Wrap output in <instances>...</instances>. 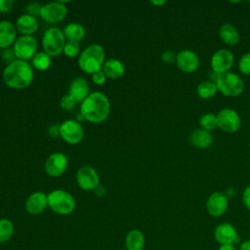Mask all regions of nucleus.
I'll use <instances>...</instances> for the list:
<instances>
[{
    "label": "nucleus",
    "mask_w": 250,
    "mask_h": 250,
    "mask_svg": "<svg viewBox=\"0 0 250 250\" xmlns=\"http://www.w3.org/2000/svg\"><path fill=\"white\" fill-rule=\"evenodd\" d=\"M110 111V104L107 97L102 92H93L82 102L80 113L83 118L92 123L104 121Z\"/></svg>",
    "instance_id": "f257e3e1"
},
{
    "label": "nucleus",
    "mask_w": 250,
    "mask_h": 250,
    "mask_svg": "<svg viewBox=\"0 0 250 250\" xmlns=\"http://www.w3.org/2000/svg\"><path fill=\"white\" fill-rule=\"evenodd\" d=\"M4 83L12 89L27 88L33 81L31 65L24 61L16 60L8 64L3 71Z\"/></svg>",
    "instance_id": "f03ea898"
},
{
    "label": "nucleus",
    "mask_w": 250,
    "mask_h": 250,
    "mask_svg": "<svg viewBox=\"0 0 250 250\" xmlns=\"http://www.w3.org/2000/svg\"><path fill=\"white\" fill-rule=\"evenodd\" d=\"M104 63V50L100 44L88 46L78 58L79 67L86 73L101 71Z\"/></svg>",
    "instance_id": "7ed1b4c3"
},
{
    "label": "nucleus",
    "mask_w": 250,
    "mask_h": 250,
    "mask_svg": "<svg viewBox=\"0 0 250 250\" xmlns=\"http://www.w3.org/2000/svg\"><path fill=\"white\" fill-rule=\"evenodd\" d=\"M48 206L59 215H69L75 209V199L69 192L56 189L48 194Z\"/></svg>",
    "instance_id": "20e7f679"
},
{
    "label": "nucleus",
    "mask_w": 250,
    "mask_h": 250,
    "mask_svg": "<svg viewBox=\"0 0 250 250\" xmlns=\"http://www.w3.org/2000/svg\"><path fill=\"white\" fill-rule=\"evenodd\" d=\"M217 89L229 97H235L240 95L244 90V82L235 73L226 72L219 74L215 80Z\"/></svg>",
    "instance_id": "39448f33"
},
{
    "label": "nucleus",
    "mask_w": 250,
    "mask_h": 250,
    "mask_svg": "<svg viewBox=\"0 0 250 250\" xmlns=\"http://www.w3.org/2000/svg\"><path fill=\"white\" fill-rule=\"evenodd\" d=\"M65 45V36L63 31L58 27H52L45 31L42 37V46L44 52L50 57H57L63 52Z\"/></svg>",
    "instance_id": "423d86ee"
},
{
    "label": "nucleus",
    "mask_w": 250,
    "mask_h": 250,
    "mask_svg": "<svg viewBox=\"0 0 250 250\" xmlns=\"http://www.w3.org/2000/svg\"><path fill=\"white\" fill-rule=\"evenodd\" d=\"M13 49L17 60L27 62L36 55L37 41L32 35H22L16 40Z\"/></svg>",
    "instance_id": "0eeeda50"
},
{
    "label": "nucleus",
    "mask_w": 250,
    "mask_h": 250,
    "mask_svg": "<svg viewBox=\"0 0 250 250\" xmlns=\"http://www.w3.org/2000/svg\"><path fill=\"white\" fill-rule=\"evenodd\" d=\"M60 135L67 144L76 145L82 141L84 131L79 122L75 120H65L60 125Z\"/></svg>",
    "instance_id": "6e6552de"
},
{
    "label": "nucleus",
    "mask_w": 250,
    "mask_h": 250,
    "mask_svg": "<svg viewBox=\"0 0 250 250\" xmlns=\"http://www.w3.org/2000/svg\"><path fill=\"white\" fill-rule=\"evenodd\" d=\"M218 127L227 133H235L241 126V119L231 108H223L217 115Z\"/></svg>",
    "instance_id": "1a4fd4ad"
},
{
    "label": "nucleus",
    "mask_w": 250,
    "mask_h": 250,
    "mask_svg": "<svg viewBox=\"0 0 250 250\" xmlns=\"http://www.w3.org/2000/svg\"><path fill=\"white\" fill-rule=\"evenodd\" d=\"M78 186L84 190H94L100 185L99 174L95 168L85 165L78 169L76 174Z\"/></svg>",
    "instance_id": "9d476101"
},
{
    "label": "nucleus",
    "mask_w": 250,
    "mask_h": 250,
    "mask_svg": "<svg viewBox=\"0 0 250 250\" xmlns=\"http://www.w3.org/2000/svg\"><path fill=\"white\" fill-rule=\"evenodd\" d=\"M233 64V55L227 49L216 51L211 58V67L217 74L229 72Z\"/></svg>",
    "instance_id": "9b49d317"
},
{
    "label": "nucleus",
    "mask_w": 250,
    "mask_h": 250,
    "mask_svg": "<svg viewBox=\"0 0 250 250\" xmlns=\"http://www.w3.org/2000/svg\"><path fill=\"white\" fill-rule=\"evenodd\" d=\"M44 167L50 177H60L67 168V158L62 152H54L48 156Z\"/></svg>",
    "instance_id": "f8f14e48"
},
{
    "label": "nucleus",
    "mask_w": 250,
    "mask_h": 250,
    "mask_svg": "<svg viewBox=\"0 0 250 250\" xmlns=\"http://www.w3.org/2000/svg\"><path fill=\"white\" fill-rule=\"evenodd\" d=\"M67 10L62 2H50L42 6L40 17L48 22H58L63 20Z\"/></svg>",
    "instance_id": "ddd939ff"
},
{
    "label": "nucleus",
    "mask_w": 250,
    "mask_h": 250,
    "mask_svg": "<svg viewBox=\"0 0 250 250\" xmlns=\"http://www.w3.org/2000/svg\"><path fill=\"white\" fill-rule=\"evenodd\" d=\"M206 209L209 215L220 217L228 209V197L225 193L216 191L210 194L206 201Z\"/></svg>",
    "instance_id": "4468645a"
},
{
    "label": "nucleus",
    "mask_w": 250,
    "mask_h": 250,
    "mask_svg": "<svg viewBox=\"0 0 250 250\" xmlns=\"http://www.w3.org/2000/svg\"><path fill=\"white\" fill-rule=\"evenodd\" d=\"M214 237L220 245L233 244L238 240V234L235 228L229 223H223L216 227Z\"/></svg>",
    "instance_id": "2eb2a0df"
},
{
    "label": "nucleus",
    "mask_w": 250,
    "mask_h": 250,
    "mask_svg": "<svg viewBox=\"0 0 250 250\" xmlns=\"http://www.w3.org/2000/svg\"><path fill=\"white\" fill-rule=\"evenodd\" d=\"M176 63L185 72H193L199 66V59L191 50H182L177 54Z\"/></svg>",
    "instance_id": "dca6fc26"
},
{
    "label": "nucleus",
    "mask_w": 250,
    "mask_h": 250,
    "mask_svg": "<svg viewBox=\"0 0 250 250\" xmlns=\"http://www.w3.org/2000/svg\"><path fill=\"white\" fill-rule=\"evenodd\" d=\"M48 206V195L41 191L31 193L25 201V210L30 215H39Z\"/></svg>",
    "instance_id": "f3484780"
},
{
    "label": "nucleus",
    "mask_w": 250,
    "mask_h": 250,
    "mask_svg": "<svg viewBox=\"0 0 250 250\" xmlns=\"http://www.w3.org/2000/svg\"><path fill=\"white\" fill-rule=\"evenodd\" d=\"M17 30L13 23L9 21H0V48H9L14 42H16Z\"/></svg>",
    "instance_id": "a211bd4d"
},
{
    "label": "nucleus",
    "mask_w": 250,
    "mask_h": 250,
    "mask_svg": "<svg viewBox=\"0 0 250 250\" xmlns=\"http://www.w3.org/2000/svg\"><path fill=\"white\" fill-rule=\"evenodd\" d=\"M89 90L88 82L82 77H77L72 80L68 94L75 100V102H83L89 96Z\"/></svg>",
    "instance_id": "6ab92c4d"
},
{
    "label": "nucleus",
    "mask_w": 250,
    "mask_h": 250,
    "mask_svg": "<svg viewBox=\"0 0 250 250\" xmlns=\"http://www.w3.org/2000/svg\"><path fill=\"white\" fill-rule=\"evenodd\" d=\"M16 28L23 35H30L37 31L38 22L36 18L27 14L21 15L16 22Z\"/></svg>",
    "instance_id": "aec40b11"
},
{
    "label": "nucleus",
    "mask_w": 250,
    "mask_h": 250,
    "mask_svg": "<svg viewBox=\"0 0 250 250\" xmlns=\"http://www.w3.org/2000/svg\"><path fill=\"white\" fill-rule=\"evenodd\" d=\"M102 70L107 78L117 79V78H120L124 74L125 67H124V64L122 63V62H120L119 60L109 59L104 63Z\"/></svg>",
    "instance_id": "412c9836"
},
{
    "label": "nucleus",
    "mask_w": 250,
    "mask_h": 250,
    "mask_svg": "<svg viewBox=\"0 0 250 250\" xmlns=\"http://www.w3.org/2000/svg\"><path fill=\"white\" fill-rule=\"evenodd\" d=\"M146 238L139 229L130 230L125 237V247L127 250H144Z\"/></svg>",
    "instance_id": "4be33fe9"
},
{
    "label": "nucleus",
    "mask_w": 250,
    "mask_h": 250,
    "mask_svg": "<svg viewBox=\"0 0 250 250\" xmlns=\"http://www.w3.org/2000/svg\"><path fill=\"white\" fill-rule=\"evenodd\" d=\"M219 35L221 39L228 45L236 44L240 38V35L237 29L229 22H225L220 26Z\"/></svg>",
    "instance_id": "5701e85b"
},
{
    "label": "nucleus",
    "mask_w": 250,
    "mask_h": 250,
    "mask_svg": "<svg viewBox=\"0 0 250 250\" xmlns=\"http://www.w3.org/2000/svg\"><path fill=\"white\" fill-rule=\"evenodd\" d=\"M189 141L194 146L199 148H206L212 144V136L206 130L196 129L190 133Z\"/></svg>",
    "instance_id": "b1692460"
},
{
    "label": "nucleus",
    "mask_w": 250,
    "mask_h": 250,
    "mask_svg": "<svg viewBox=\"0 0 250 250\" xmlns=\"http://www.w3.org/2000/svg\"><path fill=\"white\" fill-rule=\"evenodd\" d=\"M63 34L68 41L79 42L85 36V28L78 22H70L63 28Z\"/></svg>",
    "instance_id": "393cba45"
},
{
    "label": "nucleus",
    "mask_w": 250,
    "mask_h": 250,
    "mask_svg": "<svg viewBox=\"0 0 250 250\" xmlns=\"http://www.w3.org/2000/svg\"><path fill=\"white\" fill-rule=\"evenodd\" d=\"M217 87L215 82L212 81H203L198 84L196 88L197 95L202 99H209L215 96L217 93Z\"/></svg>",
    "instance_id": "a878e982"
},
{
    "label": "nucleus",
    "mask_w": 250,
    "mask_h": 250,
    "mask_svg": "<svg viewBox=\"0 0 250 250\" xmlns=\"http://www.w3.org/2000/svg\"><path fill=\"white\" fill-rule=\"evenodd\" d=\"M14 225L8 219L0 220V243L9 241L14 234Z\"/></svg>",
    "instance_id": "bb28decb"
},
{
    "label": "nucleus",
    "mask_w": 250,
    "mask_h": 250,
    "mask_svg": "<svg viewBox=\"0 0 250 250\" xmlns=\"http://www.w3.org/2000/svg\"><path fill=\"white\" fill-rule=\"evenodd\" d=\"M32 64L38 70H46L51 65V57L45 52L36 53L32 59Z\"/></svg>",
    "instance_id": "cd10ccee"
},
{
    "label": "nucleus",
    "mask_w": 250,
    "mask_h": 250,
    "mask_svg": "<svg viewBox=\"0 0 250 250\" xmlns=\"http://www.w3.org/2000/svg\"><path fill=\"white\" fill-rule=\"evenodd\" d=\"M199 123L203 130H206V131L213 130L216 127H218L217 115H215L213 113H205L200 117Z\"/></svg>",
    "instance_id": "c85d7f7f"
},
{
    "label": "nucleus",
    "mask_w": 250,
    "mask_h": 250,
    "mask_svg": "<svg viewBox=\"0 0 250 250\" xmlns=\"http://www.w3.org/2000/svg\"><path fill=\"white\" fill-rule=\"evenodd\" d=\"M80 48L78 42L74 41H67L63 47V53L68 58H74L79 54Z\"/></svg>",
    "instance_id": "c756f323"
},
{
    "label": "nucleus",
    "mask_w": 250,
    "mask_h": 250,
    "mask_svg": "<svg viewBox=\"0 0 250 250\" xmlns=\"http://www.w3.org/2000/svg\"><path fill=\"white\" fill-rule=\"evenodd\" d=\"M238 67L239 70L246 74V75H250V52L244 54L238 62Z\"/></svg>",
    "instance_id": "7c9ffc66"
},
{
    "label": "nucleus",
    "mask_w": 250,
    "mask_h": 250,
    "mask_svg": "<svg viewBox=\"0 0 250 250\" xmlns=\"http://www.w3.org/2000/svg\"><path fill=\"white\" fill-rule=\"evenodd\" d=\"M75 104H76L75 100L69 94L64 95L60 102V105L63 110H71L74 107Z\"/></svg>",
    "instance_id": "2f4dec72"
},
{
    "label": "nucleus",
    "mask_w": 250,
    "mask_h": 250,
    "mask_svg": "<svg viewBox=\"0 0 250 250\" xmlns=\"http://www.w3.org/2000/svg\"><path fill=\"white\" fill-rule=\"evenodd\" d=\"M1 59L4 62L7 63V65L12 63L13 62H15L17 60V58H16V55H15L14 49H11V48L4 49V51L1 54Z\"/></svg>",
    "instance_id": "473e14b6"
},
{
    "label": "nucleus",
    "mask_w": 250,
    "mask_h": 250,
    "mask_svg": "<svg viewBox=\"0 0 250 250\" xmlns=\"http://www.w3.org/2000/svg\"><path fill=\"white\" fill-rule=\"evenodd\" d=\"M41 8L42 6L37 3V2H31L26 6V12L27 15L32 16V17H36V16H40V12H41Z\"/></svg>",
    "instance_id": "72a5a7b5"
},
{
    "label": "nucleus",
    "mask_w": 250,
    "mask_h": 250,
    "mask_svg": "<svg viewBox=\"0 0 250 250\" xmlns=\"http://www.w3.org/2000/svg\"><path fill=\"white\" fill-rule=\"evenodd\" d=\"M161 59L166 63H173V62H176L177 54L173 51H165L162 53Z\"/></svg>",
    "instance_id": "f704fd0d"
},
{
    "label": "nucleus",
    "mask_w": 250,
    "mask_h": 250,
    "mask_svg": "<svg viewBox=\"0 0 250 250\" xmlns=\"http://www.w3.org/2000/svg\"><path fill=\"white\" fill-rule=\"evenodd\" d=\"M92 80L97 85H103V84H104V82L106 80V76L103 72V70H101V71H98V72H95L92 74Z\"/></svg>",
    "instance_id": "c9c22d12"
},
{
    "label": "nucleus",
    "mask_w": 250,
    "mask_h": 250,
    "mask_svg": "<svg viewBox=\"0 0 250 250\" xmlns=\"http://www.w3.org/2000/svg\"><path fill=\"white\" fill-rule=\"evenodd\" d=\"M13 0H0V13H8L13 9Z\"/></svg>",
    "instance_id": "e433bc0d"
},
{
    "label": "nucleus",
    "mask_w": 250,
    "mask_h": 250,
    "mask_svg": "<svg viewBox=\"0 0 250 250\" xmlns=\"http://www.w3.org/2000/svg\"><path fill=\"white\" fill-rule=\"evenodd\" d=\"M242 201L244 206L250 210V186H248L242 193Z\"/></svg>",
    "instance_id": "4c0bfd02"
},
{
    "label": "nucleus",
    "mask_w": 250,
    "mask_h": 250,
    "mask_svg": "<svg viewBox=\"0 0 250 250\" xmlns=\"http://www.w3.org/2000/svg\"><path fill=\"white\" fill-rule=\"evenodd\" d=\"M94 191L96 192V194H97L98 196H104V193H105L104 188L103 186H101V185H99V186L94 189Z\"/></svg>",
    "instance_id": "58836bf2"
},
{
    "label": "nucleus",
    "mask_w": 250,
    "mask_h": 250,
    "mask_svg": "<svg viewBox=\"0 0 250 250\" xmlns=\"http://www.w3.org/2000/svg\"><path fill=\"white\" fill-rule=\"evenodd\" d=\"M50 134H51L52 136H54V137L60 135V127H58V126H56V125L52 126V127L50 128Z\"/></svg>",
    "instance_id": "ea45409f"
},
{
    "label": "nucleus",
    "mask_w": 250,
    "mask_h": 250,
    "mask_svg": "<svg viewBox=\"0 0 250 250\" xmlns=\"http://www.w3.org/2000/svg\"><path fill=\"white\" fill-rule=\"evenodd\" d=\"M218 250H237L233 244H225L221 245Z\"/></svg>",
    "instance_id": "a19ab883"
},
{
    "label": "nucleus",
    "mask_w": 250,
    "mask_h": 250,
    "mask_svg": "<svg viewBox=\"0 0 250 250\" xmlns=\"http://www.w3.org/2000/svg\"><path fill=\"white\" fill-rule=\"evenodd\" d=\"M238 250H250V240H245V241H243V242L240 244Z\"/></svg>",
    "instance_id": "79ce46f5"
},
{
    "label": "nucleus",
    "mask_w": 250,
    "mask_h": 250,
    "mask_svg": "<svg viewBox=\"0 0 250 250\" xmlns=\"http://www.w3.org/2000/svg\"><path fill=\"white\" fill-rule=\"evenodd\" d=\"M150 3L152 5H155V6H161V5L165 4V1L164 0H161V1H150Z\"/></svg>",
    "instance_id": "37998d69"
},
{
    "label": "nucleus",
    "mask_w": 250,
    "mask_h": 250,
    "mask_svg": "<svg viewBox=\"0 0 250 250\" xmlns=\"http://www.w3.org/2000/svg\"><path fill=\"white\" fill-rule=\"evenodd\" d=\"M122 250H127V249H126V248H125V249H122Z\"/></svg>",
    "instance_id": "c03bdc74"
}]
</instances>
